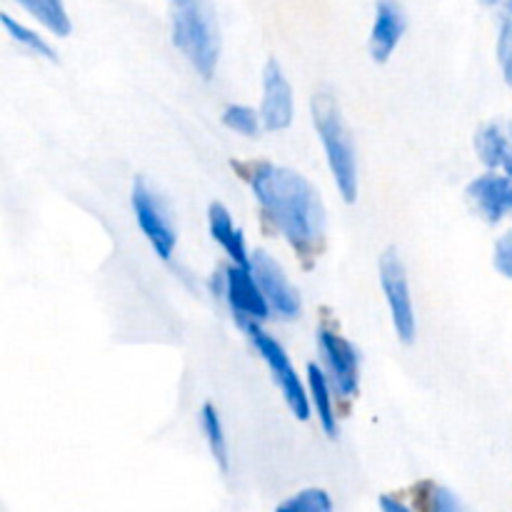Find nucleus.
<instances>
[{
    "mask_svg": "<svg viewBox=\"0 0 512 512\" xmlns=\"http://www.w3.org/2000/svg\"><path fill=\"white\" fill-rule=\"evenodd\" d=\"M248 180L265 218L295 253L313 258L325 238V205L315 185L305 175L273 163L253 165Z\"/></svg>",
    "mask_w": 512,
    "mask_h": 512,
    "instance_id": "nucleus-1",
    "label": "nucleus"
},
{
    "mask_svg": "<svg viewBox=\"0 0 512 512\" xmlns=\"http://www.w3.org/2000/svg\"><path fill=\"white\" fill-rule=\"evenodd\" d=\"M170 38L185 60L195 68V73L210 80L218 70L220 50V25L218 15L210 0H178L170 15Z\"/></svg>",
    "mask_w": 512,
    "mask_h": 512,
    "instance_id": "nucleus-2",
    "label": "nucleus"
},
{
    "mask_svg": "<svg viewBox=\"0 0 512 512\" xmlns=\"http://www.w3.org/2000/svg\"><path fill=\"white\" fill-rule=\"evenodd\" d=\"M310 113H313V125L318 130V138L323 140L335 188L340 190L345 203H355L360 193L358 153H355L353 135H350L348 125H345L338 100L328 90H320V93L313 95Z\"/></svg>",
    "mask_w": 512,
    "mask_h": 512,
    "instance_id": "nucleus-3",
    "label": "nucleus"
},
{
    "mask_svg": "<svg viewBox=\"0 0 512 512\" xmlns=\"http://www.w3.org/2000/svg\"><path fill=\"white\" fill-rule=\"evenodd\" d=\"M245 333H248L253 348L258 350V355L265 360V365H268L270 373H273L275 385H278L280 393H283L285 405L290 408V413H293L300 423H305V420L310 418V393L305 390L300 375L295 373V368H293V363H290L285 348L273 338V335H268L265 330H260L258 323L248 325V328H245Z\"/></svg>",
    "mask_w": 512,
    "mask_h": 512,
    "instance_id": "nucleus-4",
    "label": "nucleus"
},
{
    "mask_svg": "<svg viewBox=\"0 0 512 512\" xmlns=\"http://www.w3.org/2000/svg\"><path fill=\"white\" fill-rule=\"evenodd\" d=\"M130 203H133L138 228L143 230L145 240L155 250V255L160 260H173L175 245H178V233H175V225L170 220L168 208L160 200V195L150 188L148 180L135 178Z\"/></svg>",
    "mask_w": 512,
    "mask_h": 512,
    "instance_id": "nucleus-5",
    "label": "nucleus"
},
{
    "mask_svg": "<svg viewBox=\"0 0 512 512\" xmlns=\"http://www.w3.org/2000/svg\"><path fill=\"white\" fill-rule=\"evenodd\" d=\"M380 270V285H383L385 300H388L390 318H393L395 335L400 343L413 345L415 333H418V323H415V308L413 295H410L408 273H405V263L393 248L385 250L378 260Z\"/></svg>",
    "mask_w": 512,
    "mask_h": 512,
    "instance_id": "nucleus-6",
    "label": "nucleus"
},
{
    "mask_svg": "<svg viewBox=\"0 0 512 512\" xmlns=\"http://www.w3.org/2000/svg\"><path fill=\"white\" fill-rule=\"evenodd\" d=\"M318 348L323 353L333 390L343 398H355L360 390V353L350 340L328 328L318 330Z\"/></svg>",
    "mask_w": 512,
    "mask_h": 512,
    "instance_id": "nucleus-7",
    "label": "nucleus"
},
{
    "mask_svg": "<svg viewBox=\"0 0 512 512\" xmlns=\"http://www.w3.org/2000/svg\"><path fill=\"white\" fill-rule=\"evenodd\" d=\"M223 280H225V300H228L230 310H233L240 328L245 330L248 325L268 320L270 310L273 308H270V303L265 300L253 270L233 263L230 268H225Z\"/></svg>",
    "mask_w": 512,
    "mask_h": 512,
    "instance_id": "nucleus-8",
    "label": "nucleus"
},
{
    "mask_svg": "<svg viewBox=\"0 0 512 512\" xmlns=\"http://www.w3.org/2000/svg\"><path fill=\"white\" fill-rule=\"evenodd\" d=\"M250 270H253L255 280H258L270 308L278 315H283L285 320L298 318L303 303H300L298 290L293 288V283L288 280L285 270L280 268L278 260L270 253H265V250H258V253L250 255Z\"/></svg>",
    "mask_w": 512,
    "mask_h": 512,
    "instance_id": "nucleus-9",
    "label": "nucleus"
},
{
    "mask_svg": "<svg viewBox=\"0 0 512 512\" xmlns=\"http://www.w3.org/2000/svg\"><path fill=\"white\" fill-rule=\"evenodd\" d=\"M295 118L293 85L285 78L283 68L275 60H268L263 73V103H260V120L270 133L288 130Z\"/></svg>",
    "mask_w": 512,
    "mask_h": 512,
    "instance_id": "nucleus-10",
    "label": "nucleus"
},
{
    "mask_svg": "<svg viewBox=\"0 0 512 512\" xmlns=\"http://www.w3.org/2000/svg\"><path fill=\"white\" fill-rule=\"evenodd\" d=\"M465 195L475 215L490 225H498L505 215L512 213V178L505 173L480 175L468 185Z\"/></svg>",
    "mask_w": 512,
    "mask_h": 512,
    "instance_id": "nucleus-11",
    "label": "nucleus"
},
{
    "mask_svg": "<svg viewBox=\"0 0 512 512\" xmlns=\"http://www.w3.org/2000/svg\"><path fill=\"white\" fill-rule=\"evenodd\" d=\"M408 18L400 5V0H378L375 3L373 28H370V55L375 63H388L393 58L395 48L403 40Z\"/></svg>",
    "mask_w": 512,
    "mask_h": 512,
    "instance_id": "nucleus-12",
    "label": "nucleus"
},
{
    "mask_svg": "<svg viewBox=\"0 0 512 512\" xmlns=\"http://www.w3.org/2000/svg\"><path fill=\"white\" fill-rule=\"evenodd\" d=\"M475 153L485 168L512 178V120L498 118L480 125L475 133Z\"/></svg>",
    "mask_w": 512,
    "mask_h": 512,
    "instance_id": "nucleus-13",
    "label": "nucleus"
},
{
    "mask_svg": "<svg viewBox=\"0 0 512 512\" xmlns=\"http://www.w3.org/2000/svg\"><path fill=\"white\" fill-rule=\"evenodd\" d=\"M208 228L215 243L225 250V255H228L235 265L250 268V253H248V245H245L243 230L235 228L233 215H230V210L225 208L223 203H210Z\"/></svg>",
    "mask_w": 512,
    "mask_h": 512,
    "instance_id": "nucleus-14",
    "label": "nucleus"
},
{
    "mask_svg": "<svg viewBox=\"0 0 512 512\" xmlns=\"http://www.w3.org/2000/svg\"><path fill=\"white\" fill-rule=\"evenodd\" d=\"M308 393L310 405L320 420V428L330 440H335L338 438V415L333 410V383H330L328 373L315 363L308 365Z\"/></svg>",
    "mask_w": 512,
    "mask_h": 512,
    "instance_id": "nucleus-15",
    "label": "nucleus"
},
{
    "mask_svg": "<svg viewBox=\"0 0 512 512\" xmlns=\"http://www.w3.org/2000/svg\"><path fill=\"white\" fill-rule=\"evenodd\" d=\"M33 20H38L45 30H50L58 38H68L73 23H70L68 8L63 0H15Z\"/></svg>",
    "mask_w": 512,
    "mask_h": 512,
    "instance_id": "nucleus-16",
    "label": "nucleus"
},
{
    "mask_svg": "<svg viewBox=\"0 0 512 512\" xmlns=\"http://www.w3.org/2000/svg\"><path fill=\"white\" fill-rule=\"evenodd\" d=\"M200 428H203L205 440H208V448L213 453L215 463L223 473H228L230 468V455H228V438H225L223 420H220L218 408L213 403H205L200 408Z\"/></svg>",
    "mask_w": 512,
    "mask_h": 512,
    "instance_id": "nucleus-17",
    "label": "nucleus"
},
{
    "mask_svg": "<svg viewBox=\"0 0 512 512\" xmlns=\"http://www.w3.org/2000/svg\"><path fill=\"white\" fill-rule=\"evenodd\" d=\"M0 23H3V28L8 30V35L15 40V43L20 45V48L30 50V53L38 55V58L50 60V63H55V60H58V53H55L53 45H50L48 40L43 38V35L35 33L33 28H28V25L18 23V20L10 18L8 13L0 15Z\"/></svg>",
    "mask_w": 512,
    "mask_h": 512,
    "instance_id": "nucleus-18",
    "label": "nucleus"
},
{
    "mask_svg": "<svg viewBox=\"0 0 512 512\" xmlns=\"http://www.w3.org/2000/svg\"><path fill=\"white\" fill-rule=\"evenodd\" d=\"M223 125L233 130V133L245 135V138H255L260 133V128H263V120H260L258 110H253L250 105L230 103L223 110Z\"/></svg>",
    "mask_w": 512,
    "mask_h": 512,
    "instance_id": "nucleus-19",
    "label": "nucleus"
},
{
    "mask_svg": "<svg viewBox=\"0 0 512 512\" xmlns=\"http://www.w3.org/2000/svg\"><path fill=\"white\" fill-rule=\"evenodd\" d=\"M275 512H333V500L323 488H305L283 500Z\"/></svg>",
    "mask_w": 512,
    "mask_h": 512,
    "instance_id": "nucleus-20",
    "label": "nucleus"
},
{
    "mask_svg": "<svg viewBox=\"0 0 512 512\" xmlns=\"http://www.w3.org/2000/svg\"><path fill=\"white\" fill-rule=\"evenodd\" d=\"M498 63L503 70L505 83L512 88V5L503 3V20L498 35Z\"/></svg>",
    "mask_w": 512,
    "mask_h": 512,
    "instance_id": "nucleus-21",
    "label": "nucleus"
},
{
    "mask_svg": "<svg viewBox=\"0 0 512 512\" xmlns=\"http://www.w3.org/2000/svg\"><path fill=\"white\" fill-rule=\"evenodd\" d=\"M428 512H465V508L453 490L443 488V485H430Z\"/></svg>",
    "mask_w": 512,
    "mask_h": 512,
    "instance_id": "nucleus-22",
    "label": "nucleus"
},
{
    "mask_svg": "<svg viewBox=\"0 0 512 512\" xmlns=\"http://www.w3.org/2000/svg\"><path fill=\"white\" fill-rule=\"evenodd\" d=\"M493 265L503 278L512 280V230H508L505 235H500V240L495 243Z\"/></svg>",
    "mask_w": 512,
    "mask_h": 512,
    "instance_id": "nucleus-23",
    "label": "nucleus"
},
{
    "mask_svg": "<svg viewBox=\"0 0 512 512\" xmlns=\"http://www.w3.org/2000/svg\"><path fill=\"white\" fill-rule=\"evenodd\" d=\"M378 505L383 512H413L408 505L400 503V500H395V498H390V495H380Z\"/></svg>",
    "mask_w": 512,
    "mask_h": 512,
    "instance_id": "nucleus-24",
    "label": "nucleus"
},
{
    "mask_svg": "<svg viewBox=\"0 0 512 512\" xmlns=\"http://www.w3.org/2000/svg\"><path fill=\"white\" fill-rule=\"evenodd\" d=\"M480 3H485V5H495V3H500V0H480Z\"/></svg>",
    "mask_w": 512,
    "mask_h": 512,
    "instance_id": "nucleus-25",
    "label": "nucleus"
},
{
    "mask_svg": "<svg viewBox=\"0 0 512 512\" xmlns=\"http://www.w3.org/2000/svg\"><path fill=\"white\" fill-rule=\"evenodd\" d=\"M175 3H178V0H175Z\"/></svg>",
    "mask_w": 512,
    "mask_h": 512,
    "instance_id": "nucleus-26",
    "label": "nucleus"
}]
</instances>
